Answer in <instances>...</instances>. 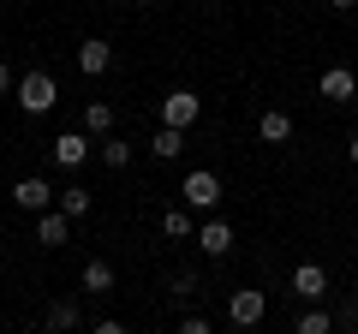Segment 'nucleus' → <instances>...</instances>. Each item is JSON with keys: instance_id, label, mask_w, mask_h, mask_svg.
Segmentation results:
<instances>
[{"instance_id": "nucleus-1", "label": "nucleus", "mask_w": 358, "mask_h": 334, "mask_svg": "<svg viewBox=\"0 0 358 334\" xmlns=\"http://www.w3.org/2000/svg\"><path fill=\"white\" fill-rule=\"evenodd\" d=\"M54 102H60V84H54L48 72H24L18 78V108H24V114H48Z\"/></svg>"}, {"instance_id": "nucleus-2", "label": "nucleus", "mask_w": 358, "mask_h": 334, "mask_svg": "<svg viewBox=\"0 0 358 334\" xmlns=\"http://www.w3.org/2000/svg\"><path fill=\"white\" fill-rule=\"evenodd\" d=\"M197 119H203V96H197V90H173V96L162 102V126H179V131H185V126H197Z\"/></svg>"}, {"instance_id": "nucleus-3", "label": "nucleus", "mask_w": 358, "mask_h": 334, "mask_svg": "<svg viewBox=\"0 0 358 334\" xmlns=\"http://www.w3.org/2000/svg\"><path fill=\"white\" fill-rule=\"evenodd\" d=\"M179 197H185V209H215L221 203V180L209 173V167H197V173H185Z\"/></svg>"}, {"instance_id": "nucleus-4", "label": "nucleus", "mask_w": 358, "mask_h": 334, "mask_svg": "<svg viewBox=\"0 0 358 334\" xmlns=\"http://www.w3.org/2000/svg\"><path fill=\"white\" fill-rule=\"evenodd\" d=\"M13 203H18V209H30V215H42V209L60 203V191H54L48 180H36V173H30V180H18V185H13Z\"/></svg>"}, {"instance_id": "nucleus-5", "label": "nucleus", "mask_w": 358, "mask_h": 334, "mask_svg": "<svg viewBox=\"0 0 358 334\" xmlns=\"http://www.w3.org/2000/svg\"><path fill=\"white\" fill-rule=\"evenodd\" d=\"M263 310H268V298L251 293V286L227 298V322H233V328H257V322H263Z\"/></svg>"}, {"instance_id": "nucleus-6", "label": "nucleus", "mask_w": 358, "mask_h": 334, "mask_svg": "<svg viewBox=\"0 0 358 334\" xmlns=\"http://www.w3.org/2000/svg\"><path fill=\"white\" fill-rule=\"evenodd\" d=\"M322 293H329V269H322V263H299V269H293V298L317 305Z\"/></svg>"}, {"instance_id": "nucleus-7", "label": "nucleus", "mask_w": 358, "mask_h": 334, "mask_svg": "<svg viewBox=\"0 0 358 334\" xmlns=\"http://www.w3.org/2000/svg\"><path fill=\"white\" fill-rule=\"evenodd\" d=\"M66 239H72V215H66V209H42V221H36V245L60 251Z\"/></svg>"}, {"instance_id": "nucleus-8", "label": "nucleus", "mask_w": 358, "mask_h": 334, "mask_svg": "<svg viewBox=\"0 0 358 334\" xmlns=\"http://www.w3.org/2000/svg\"><path fill=\"white\" fill-rule=\"evenodd\" d=\"M108 66H114V48H108L102 36H90V42H78V72H90V78H102Z\"/></svg>"}, {"instance_id": "nucleus-9", "label": "nucleus", "mask_w": 358, "mask_h": 334, "mask_svg": "<svg viewBox=\"0 0 358 334\" xmlns=\"http://www.w3.org/2000/svg\"><path fill=\"white\" fill-rule=\"evenodd\" d=\"M48 155H54L60 167H84V155H90V138H84V131H60Z\"/></svg>"}, {"instance_id": "nucleus-10", "label": "nucleus", "mask_w": 358, "mask_h": 334, "mask_svg": "<svg viewBox=\"0 0 358 334\" xmlns=\"http://www.w3.org/2000/svg\"><path fill=\"white\" fill-rule=\"evenodd\" d=\"M352 96H358V78L346 66H329L322 72V102H352Z\"/></svg>"}, {"instance_id": "nucleus-11", "label": "nucleus", "mask_w": 358, "mask_h": 334, "mask_svg": "<svg viewBox=\"0 0 358 334\" xmlns=\"http://www.w3.org/2000/svg\"><path fill=\"white\" fill-rule=\"evenodd\" d=\"M197 245H203V257H227L233 251V227L227 221H203V227H197Z\"/></svg>"}, {"instance_id": "nucleus-12", "label": "nucleus", "mask_w": 358, "mask_h": 334, "mask_svg": "<svg viewBox=\"0 0 358 334\" xmlns=\"http://www.w3.org/2000/svg\"><path fill=\"white\" fill-rule=\"evenodd\" d=\"M257 131H263V143H287V138H293V119H287L281 108H268V114L257 119Z\"/></svg>"}, {"instance_id": "nucleus-13", "label": "nucleus", "mask_w": 358, "mask_h": 334, "mask_svg": "<svg viewBox=\"0 0 358 334\" xmlns=\"http://www.w3.org/2000/svg\"><path fill=\"white\" fill-rule=\"evenodd\" d=\"M84 131L90 138H108V131H114V108L108 102H84Z\"/></svg>"}, {"instance_id": "nucleus-14", "label": "nucleus", "mask_w": 358, "mask_h": 334, "mask_svg": "<svg viewBox=\"0 0 358 334\" xmlns=\"http://www.w3.org/2000/svg\"><path fill=\"white\" fill-rule=\"evenodd\" d=\"M84 293H114V269H108L102 257L84 263Z\"/></svg>"}, {"instance_id": "nucleus-15", "label": "nucleus", "mask_w": 358, "mask_h": 334, "mask_svg": "<svg viewBox=\"0 0 358 334\" xmlns=\"http://www.w3.org/2000/svg\"><path fill=\"white\" fill-rule=\"evenodd\" d=\"M179 150H185V131H179V126H162V131H155V161H173Z\"/></svg>"}, {"instance_id": "nucleus-16", "label": "nucleus", "mask_w": 358, "mask_h": 334, "mask_svg": "<svg viewBox=\"0 0 358 334\" xmlns=\"http://www.w3.org/2000/svg\"><path fill=\"white\" fill-rule=\"evenodd\" d=\"M90 203H96V197H90L84 185H66V191H60V209H66L72 221H78V215H90Z\"/></svg>"}, {"instance_id": "nucleus-17", "label": "nucleus", "mask_w": 358, "mask_h": 334, "mask_svg": "<svg viewBox=\"0 0 358 334\" xmlns=\"http://www.w3.org/2000/svg\"><path fill=\"white\" fill-rule=\"evenodd\" d=\"M162 233H167V239H192V215H185V209H167V215H162Z\"/></svg>"}, {"instance_id": "nucleus-18", "label": "nucleus", "mask_w": 358, "mask_h": 334, "mask_svg": "<svg viewBox=\"0 0 358 334\" xmlns=\"http://www.w3.org/2000/svg\"><path fill=\"white\" fill-rule=\"evenodd\" d=\"M102 161H108V167H126V161H131V143H120L114 131H108V143H102Z\"/></svg>"}, {"instance_id": "nucleus-19", "label": "nucleus", "mask_w": 358, "mask_h": 334, "mask_svg": "<svg viewBox=\"0 0 358 334\" xmlns=\"http://www.w3.org/2000/svg\"><path fill=\"white\" fill-rule=\"evenodd\" d=\"M48 328H78V305L72 298H60V305L48 310Z\"/></svg>"}, {"instance_id": "nucleus-20", "label": "nucleus", "mask_w": 358, "mask_h": 334, "mask_svg": "<svg viewBox=\"0 0 358 334\" xmlns=\"http://www.w3.org/2000/svg\"><path fill=\"white\" fill-rule=\"evenodd\" d=\"M293 328H299V334H329V328H334V317H322V310H305Z\"/></svg>"}, {"instance_id": "nucleus-21", "label": "nucleus", "mask_w": 358, "mask_h": 334, "mask_svg": "<svg viewBox=\"0 0 358 334\" xmlns=\"http://www.w3.org/2000/svg\"><path fill=\"white\" fill-rule=\"evenodd\" d=\"M13 90V66H0V96Z\"/></svg>"}, {"instance_id": "nucleus-22", "label": "nucleus", "mask_w": 358, "mask_h": 334, "mask_svg": "<svg viewBox=\"0 0 358 334\" xmlns=\"http://www.w3.org/2000/svg\"><path fill=\"white\" fill-rule=\"evenodd\" d=\"M329 6H334V13H352V6H358V0H329Z\"/></svg>"}, {"instance_id": "nucleus-23", "label": "nucleus", "mask_w": 358, "mask_h": 334, "mask_svg": "<svg viewBox=\"0 0 358 334\" xmlns=\"http://www.w3.org/2000/svg\"><path fill=\"white\" fill-rule=\"evenodd\" d=\"M346 161H352V167H358V138H352V143H346Z\"/></svg>"}]
</instances>
